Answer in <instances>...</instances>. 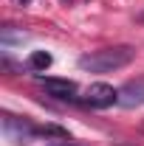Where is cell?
<instances>
[{
  "label": "cell",
  "instance_id": "obj_9",
  "mask_svg": "<svg viewBox=\"0 0 144 146\" xmlns=\"http://www.w3.org/2000/svg\"><path fill=\"white\" fill-rule=\"evenodd\" d=\"M14 3H17V6H28L31 0H14Z\"/></svg>",
  "mask_w": 144,
  "mask_h": 146
},
{
  "label": "cell",
  "instance_id": "obj_1",
  "mask_svg": "<svg viewBox=\"0 0 144 146\" xmlns=\"http://www.w3.org/2000/svg\"><path fill=\"white\" fill-rule=\"evenodd\" d=\"M136 59V48L133 45H113V48H102V51H90L76 59V65L88 73H113L127 68Z\"/></svg>",
  "mask_w": 144,
  "mask_h": 146
},
{
  "label": "cell",
  "instance_id": "obj_8",
  "mask_svg": "<svg viewBox=\"0 0 144 146\" xmlns=\"http://www.w3.org/2000/svg\"><path fill=\"white\" fill-rule=\"evenodd\" d=\"M45 146H85V143H76V141H54V143H45Z\"/></svg>",
  "mask_w": 144,
  "mask_h": 146
},
{
  "label": "cell",
  "instance_id": "obj_5",
  "mask_svg": "<svg viewBox=\"0 0 144 146\" xmlns=\"http://www.w3.org/2000/svg\"><path fill=\"white\" fill-rule=\"evenodd\" d=\"M119 104H122V107H127V110L141 107V104H144V76L130 79L127 84H122V87H119Z\"/></svg>",
  "mask_w": 144,
  "mask_h": 146
},
{
  "label": "cell",
  "instance_id": "obj_10",
  "mask_svg": "<svg viewBox=\"0 0 144 146\" xmlns=\"http://www.w3.org/2000/svg\"><path fill=\"white\" fill-rule=\"evenodd\" d=\"M136 20H139V23H144V11H141V14H139V17H136Z\"/></svg>",
  "mask_w": 144,
  "mask_h": 146
},
{
  "label": "cell",
  "instance_id": "obj_3",
  "mask_svg": "<svg viewBox=\"0 0 144 146\" xmlns=\"http://www.w3.org/2000/svg\"><path fill=\"white\" fill-rule=\"evenodd\" d=\"M37 84L48 93L51 98H57V101H79V98H76V90H79V87H76V82H71V79L37 76Z\"/></svg>",
  "mask_w": 144,
  "mask_h": 146
},
{
  "label": "cell",
  "instance_id": "obj_4",
  "mask_svg": "<svg viewBox=\"0 0 144 146\" xmlns=\"http://www.w3.org/2000/svg\"><path fill=\"white\" fill-rule=\"evenodd\" d=\"M3 132L9 135V138H14V141H28V138H34L37 135V127L28 121V118H17V115H3Z\"/></svg>",
  "mask_w": 144,
  "mask_h": 146
},
{
  "label": "cell",
  "instance_id": "obj_7",
  "mask_svg": "<svg viewBox=\"0 0 144 146\" xmlns=\"http://www.w3.org/2000/svg\"><path fill=\"white\" fill-rule=\"evenodd\" d=\"M37 135H42V138H57V141H68V138H71L68 129L57 127V124H42V127H37Z\"/></svg>",
  "mask_w": 144,
  "mask_h": 146
},
{
  "label": "cell",
  "instance_id": "obj_2",
  "mask_svg": "<svg viewBox=\"0 0 144 146\" xmlns=\"http://www.w3.org/2000/svg\"><path fill=\"white\" fill-rule=\"evenodd\" d=\"M82 104L90 107V110H108L113 104H119V90L113 84H105V82H93L88 90H85Z\"/></svg>",
  "mask_w": 144,
  "mask_h": 146
},
{
  "label": "cell",
  "instance_id": "obj_6",
  "mask_svg": "<svg viewBox=\"0 0 144 146\" xmlns=\"http://www.w3.org/2000/svg\"><path fill=\"white\" fill-rule=\"evenodd\" d=\"M51 62H54V56L48 54V51H31L28 59H26V68L34 70V73H45L51 68Z\"/></svg>",
  "mask_w": 144,
  "mask_h": 146
}]
</instances>
